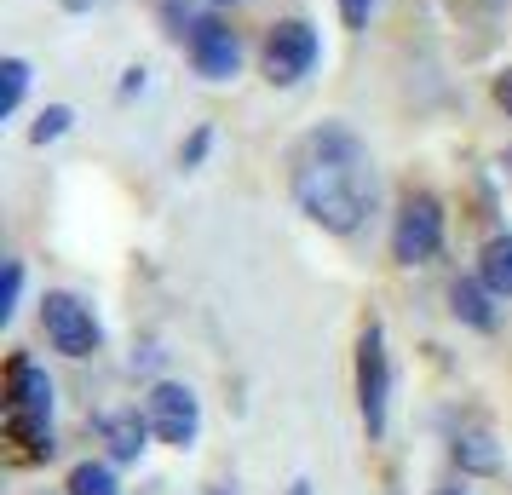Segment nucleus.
Wrapping results in <instances>:
<instances>
[{"mask_svg": "<svg viewBox=\"0 0 512 495\" xmlns=\"http://www.w3.org/2000/svg\"><path fill=\"white\" fill-rule=\"evenodd\" d=\"M495 104H501V110L512 116V70H501V75H495Z\"/></svg>", "mask_w": 512, "mask_h": 495, "instance_id": "obj_18", "label": "nucleus"}, {"mask_svg": "<svg viewBox=\"0 0 512 495\" xmlns=\"http://www.w3.org/2000/svg\"><path fill=\"white\" fill-rule=\"evenodd\" d=\"M144 421H150V438H162L173 449H190L196 432H202V403L179 380H156L150 398H144Z\"/></svg>", "mask_w": 512, "mask_h": 495, "instance_id": "obj_3", "label": "nucleus"}, {"mask_svg": "<svg viewBox=\"0 0 512 495\" xmlns=\"http://www.w3.org/2000/svg\"><path fill=\"white\" fill-rule=\"evenodd\" d=\"M357 403H363L369 438H380L386 432V403H392V357H386V334L374 323L357 340Z\"/></svg>", "mask_w": 512, "mask_h": 495, "instance_id": "obj_4", "label": "nucleus"}, {"mask_svg": "<svg viewBox=\"0 0 512 495\" xmlns=\"http://www.w3.org/2000/svg\"><path fill=\"white\" fill-rule=\"evenodd\" d=\"M190 64L208 81H231L236 64H242V47H236V35L219 18H196L190 24Z\"/></svg>", "mask_w": 512, "mask_h": 495, "instance_id": "obj_8", "label": "nucleus"}, {"mask_svg": "<svg viewBox=\"0 0 512 495\" xmlns=\"http://www.w3.org/2000/svg\"><path fill=\"white\" fill-rule=\"evenodd\" d=\"M98 432H104V444H110L116 461H139L150 421H144L139 409H104V415H98Z\"/></svg>", "mask_w": 512, "mask_h": 495, "instance_id": "obj_9", "label": "nucleus"}, {"mask_svg": "<svg viewBox=\"0 0 512 495\" xmlns=\"http://www.w3.org/2000/svg\"><path fill=\"white\" fill-rule=\"evenodd\" d=\"M208 495H236V490H208Z\"/></svg>", "mask_w": 512, "mask_h": 495, "instance_id": "obj_22", "label": "nucleus"}, {"mask_svg": "<svg viewBox=\"0 0 512 495\" xmlns=\"http://www.w3.org/2000/svg\"><path fill=\"white\" fill-rule=\"evenodd\" d=\"M294 495H311V484H294Z\"/></svg>", "mask_w": 512, "mask_h": 495, "instance_id": "obj_20", "label": "nucleus"}, {"mask_svg": "<svg viewBox=\"0 0 512 495\" xmlns=\"http://www.w3.org/2000/svg\"><path fill=\"white\" fill-rule=\"evenodd\" d=\"M478 277H484L495 294H512V236H495L478 260Z\"/></svg>", "mask_w": 512, "mask_h": 495, "instance_id": "obj_12", "label": "nucleus"}, {"mask_svg": "<svg viewBox=\"0 0 512 495\" xmlns=\"http://www.w3.org/2000/svg\"><path fill=\"white\" fill-rule=\"evenodd\" d=\"M443 248V208L432 196H409L403 213H397V231H392V254L403 265H426Z\"/></svg>", "mask_w": 512, "mask_h": 495, "instance_id": "obj_6", "label": "nucleus"}, {"mask_svg": "<svg viewBox=\"0 0 512 495\" xmlns=\"http://www.w3.org/2000/svg\"><path fill=\"white\" fill-rule=\"evenodd\" d=\"M489 294L495 288L478 277V283H455V294H449V306H455V317L461 323H472V329H495V311H489Z\"/></svg>", "mask_w": 512, "mask_h": 495, "instance_id": "obj_11", "label": "nucleus"}, {"mask_svg": "<svg viewBox=\"0 0 512 495\" xmlns=\"http://www.w3.org/2000/svg\"><path fill=\"white\" fill-rule=\"evenodd\" d=\"M70 110H64V104H52V110H41V121H35V127H29V139L35 144H47V139H58V133H64V127H70Z\"/></svg>", "mask_w": 512, "mask_h": 495, "instance_id": "obj_15", "label": "nucleus"}, {"mask_svg": "<svg viewBox=\"0 0 512 495\" xmlns=\"http://www.w3.org/2000/svg\"><path fill=\"white\" fill-rule=\"evenodd\" d=\"M501 167H507V173H512V150H507V156H501Z\"/></svg>", "mask_w": 512, "mask_h": 495, "instance_id": "obj_21", "label": "nucleus"}, {"mask_svg": "<svg viewBox=\"0 0 512 495\" xmlns=\"http://www.w3.org/2000/svg\"><path fill=\"white\" fill-rule=\"evenodd\" d=\"M340 18H346V29H363L369 24V0H340Z\"/></svg>", "mask_w": 512, "mask_h": 495, "instance_id": "obj_17", "label": "nucleus"}, {"mask_svg": "<svg viewBox=\"0 0 512 495\" xmlns=\"http://www.w3.org/2000/svg\"><path fill=\"white\" fill-rule=\"evenodd\" d=\"M294 196L300 208L323 225V231H357L363 213H369L374 179L369 162H363V144L340 133V127H323L294 150Z\"/></svg>", "mask_w": 512, "mask_h": 495, "instance_id": "obj_1", "label": "nucleus"}, {"mask_svg": "<svg viewBox=\"0 0 512 495\" xmlns=\"http://www.w3.org/2000/svg\"><path fill=\"white\" fill-rule=\"evenodd\" d=\"M41 323H47V340L64 357H93L98 340H104L93 306H81L75 294H47V300H41Z\"/></svg>", "mask_w": 512, "mask_h": 495, "instance_id": "obj_5", "label": "nucleus"}, {"mask_svg": "<svg viewBox=\"0 0 512 495\" xmlns=\"http://www.w3.org/2000/svg\"><path fill=\"white\" fill-rule=\"evenodd\" d=\"M6 426H12V444H24L35 461L52 455V380L29 363V357H12L6 369Z\"/></svg>", "mask_w": 512, "mask_h": 495, "instance_id": "obj_2", "label": "nucleus"}, {"mask_svg": "<svg viewBox=\"0 0 512 495\" xmlns=\"http://www.w3.org/2000/svg\"><path fill=\"white\" fill-rule=\"evenodd\" d=\"M311 64H317V35H311V24L288 18V24H277L265 35V75L277 87H294L300 75H311Z\"/></svg>", "mask_w": 512, "mask_h": 495, "instance_id": "obj_7", "label": "nucleus"}, {"mask_svg": "<svg viewBox=\"0 0 512 495\" xmlns=\"http://www.w3.org/2000/svg\"><path fill=\"white\" fill-rule=\"evenodd\" d=\"M70 495H121L116 484V472L110 467H98V461H81V467L70 472V484H64Z\"/></svg>", "mask_w": 512, "mask_h": 495, "instance_id": "obj_13", "label": "nucleus"}, {"mask_svg": "<svg viewBox=\"0 0 512 495\" xmlns=\"http://www.w3.org/2000/svg\"><path fill=\"white\" fill-rule=\"evenodd\" d=\"M18 294H24V265L12 260V265H6V300H0V317H12V311H18Z\"/></svg>", "mask_w": 512, "mask_h": 495, "instance_id": "obj_16", "label": "nucleus"}, {"mask_svg": "<svg viewBox=\"0 0 512 495\" xmlns=\"http://www.w3.org/2000/svg\"><path fill=\"white\" fill-rule=\"evenodd\" d=\"M438 495H461V490H438Z\"/></svg>", "mask_w": 512, "mask_h": 495, "instance_id": "obj_23", "label": "nucleus"}, {"mask_svg": "<svg viewBox=\"0 0 512 495\" xmlns=\"http://www.w3.org/2000/svg\"><path fill=\"white\" fill-rule=\"evenodd\" d=\"M202 150H208V133H196V139H190V150H185V167H196V162H202Z\"/></svg>", "mask_w": 512, "mask_h": 495, "instance_id": "obj_19", "label": "nucleus"}, {"mask_svg": "<svg viewBox=\"0 0 512 495\" xmlns=\"http://www.w3.org/2000/svg\"><path fill=\"white\" fill-rule=\"evenodd\" d=\"M455 461H461L466 472H478V478H489V472H501V449H495V438L489 432H478V426H466V432H455Z\"/></svg>", "mask_w": 512, "mask_h": 495, "instance_id": "obj_10", "label": "nucleus"}, {"mask_svg": "<svg viewBox=\"0 0 512 495\" xmlns=\"http://www.w3.org/2000/svg\"><path fill=\"white\" fill-rule=\"evenodd\" d=\"M0 75H6L0 110H18V98H24V87H29V64H24V58H6V64H0Z\"/></svg>", "mask_w": 512, "mask_h": 495, "instance_id": "obj_14", "label": "nucleus"}]
</instances>
